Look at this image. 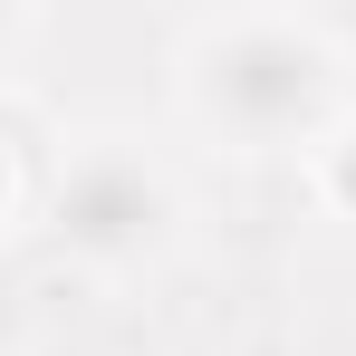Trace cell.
I'll return each instance as SVG.
<instances>
[{
  "label": "cell",
  "mask_w": 356,
  "mask_h": 356,
  "mask_svg": "<svg viewBox=\"0 0 356 356\" xmlns=\"http://www.w3.org/2000/svg\"><path fill=\"white\" fill-rule=\"evenodd\" d=\"M174 97L202 135L241 154L318 145L347 116V49L308 10H222L174 49Z\"/></svg>",
  "instance_id": "obj_1"
},
{
  "label": "cell",
  "mask_w": 356,
  "mask_h": 356,
  "mask_svg": "<svg viewBox=\"0 0 356 356\" xmlns=\"http://www.w3.org/2000/svg\"><path fill=\"white\" fill-rule=\"evenodd\" d=\"M39 241L58 250L77 280H145V270H164L183 250V193H174V174L145 145L97 135V145H77L49 174Z\"/></svg>",
  "instance_id": "obj_2"
},
{
  "label": "cell",
  "mask_w": 356,
  "mask_h": 356,
  "mask_svg": "<svg viewBox=\"0 0 356 356\" xmlns=\"http://www.w3.org/2000/svg\"><path fill=\"white\" fill-rule=\"evenodd\" d=\"M308 193H318L337 222H356V106L327 125L318 145H308Z\"/></svg>",
  "instance_id": "obj_3"
},
{
  "label": "cell",
  "mask_w": 356,
  "mask_h": 356,
  "mask_svg": "<svg viewBox=\"0 0 356 356\" xmlns=\"http://www.w3.org/2000/svg\"><path fill=\"white\" fill-rule=\"evenodd\" d=\"M0 356H39V289L10 250H0Z\"/></svg>",
  "instance_id": "obj_4"
},
{
  "label": "cell",
  "mask_w": 356,
  "mask_h": 356,
  "mask_svg": "<svg viewBox=\"0 0 356 356\" xmlns=\"http://www.w3.org/2000/svg\"><path fill=\"white\" fill-rule=\"evenodd\" d=\"M19 212V154H10V135H0V222Z\"/></svg>",
  "instance_id": "obj_5"
},
{
  "label": "cell",
  "mask_w": 356,
  "mask_h": 356,
  "mask_svg": "<svg viewBox=\"0 0 356 356\" xmlns=\"http://www.w3.org/2000/svg\"><path fill=\"white\" fill-rule=\"evenodd\" d=\"M19 29H29V0H0V58L19 49Z\"/></svg>",
  "instance_id": "obj_6"
},
{
  "label": "cell",
  "mask_w": 356,
  "mask_h": 356,
  "mask_svg": "<svg viewBox=\"0 0 356 356\" xmlns=\"http://www.w3.org/2000/svg\"><path fill=\"white\" fill-rule=\"evenodd\" d=\"M222 10H308V0H212V19Z\"/></svg>",
  "instance_id": "obj_7"
}]
</instances>
